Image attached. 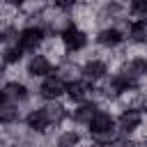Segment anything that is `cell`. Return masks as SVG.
<instances>
[{
    "label": "cell",
    "instance_id": "13",
    "mask_svg": "<svg viewBox=\"0 0 147 147\" xmlns=\"http://www.w3.org/2000/svg\"><path fill=\"white\" fill-rule=\"evenodd\" d=\"M129 18H147V0H124Z\"/></svg>",
    "mask_w": 147,
    "mask_h": 147
},
{
    "label": "cell",
    "instance_id": "2",
    "mask_svg": "<svg viewBox=\"0 0 147 147\" xmlns=\"http://www.w3.org/2000/svg\"><path fill=\"white\" fill-rule=\"evenodd\" d=\"M48 140H51L53 147H85V145L92 142L87 131L83 126L74 124V122H67L64 126H60L55 133L48 136Z\"/></svg>",
    "mask_w": 147,
    "mask_h": 147
},
{
    "label": "cell",
    "instance_id": "3",
    "mask_svg": "<svg viewBox=\"0 0 147 147\" xmlns=\"http://www.w3.org/2000/svg\"><path fill=\"white\" fill-rule=\"evenodd\" d=\"M34 90V99L46 103V101H64L67 96V83L57 76V74H51L46 78H41L39 83L32 85Z\"/></svg>",
    "mask_w": 147,
    "mask_h": 147
},
{
    "label": "cell",
    "instance_id": "6",
    "mask_svg": "<svg viewBox=\"0 0 147 147\" xmlns=\"http://www.w3.org/2000/svg\"><path fill=\"white\" fill-rule=\"evenodd\" d=\"M46 37H48V32L44 28H39V25H23L18 30V41L16 44H18V48L25 55H32V53H39L41 51Z\"/></svg>",
    "mask_w": 147,
    "mask_h": 147
},
{
    "label": "cell",
    "instance_id": "4",
    "mask_svg": "<svg viewBox=\"0 0 147 147\" xmlns=\"http://www.w3.org/2000/svg\"><path fill=\"white\" fill-rule=\"evenodd\" d=\"M51 74H55V64H53L41 51L25 57V62H23V76H25V80H28L30 85L39 83L41 78H46V76H51Z\"/></svg>",
    "mask_w": 147,
    "mask_h": 147
},
{
    "label": "cell",
    "instance_id": "12",
    "mask_svg": "<svg viewBox=\"0 0 147 147\" xmlns=\"http://www.w3.org/2000/svg\"><path fill=\"white\" fill-rule=\"evenodd\" d=\"M25 110H28V108H23V106H11V103H2V101H0V126L23 124Z\"/></svg>",
    "mask_w": 147,
    "mask_h": 147
},
{
    "label": "cell",
    "instance_id": "11",
    "mask_svg": "<svg viewBox=\"0 0 147 147\" xmlns=\"http://www.w3.org/2000/svg\"><path fill=\"white\" fill-rule=\"evenodd\" d=\"M99 110V103L96 101H83V103H76V106H71V117H69V122H74V124H78V126H87V122L94 117V113Z\"/></svg>",
    "mask_w": 147,
    "mask_h": 147
},
{
    "label": "cell",
    "instance_id": "8",
    "mask_svg": "<svg viewBox=\"0 0 147 147\" xmlns=\"http://www.w3.org/2000/svg\"><path fill=\"white\" fill-rule=\"evenodd\" d=\"M145 126V113L136 108H124L117 113V131L122 138H133Z\"/></svg>",
    "mask_w": 147,
    "mask_h": 147
},
{
    "label": "cell",
    "instance_id": "10",
    "mask_svg": "<svg viewBox=\"0 0 147 147\" xmlns=\"http://www.w3.org/2000/svg\"><path fill=\"white\" fill-rule=\"evenodd\" d=\"M124 32H126V44L136 48H147V18H129Z\"/></svg>",
    "mask_w": 147,
    "mask_h": 147
},
{
    "label": "cell",
    "instance_id": "9",
    "mask_svg": "<svg viewBox=\"0 0 147 147\" xmlns=\"http://www.w3.org/2000/svg\"><path fill=\"white\" fill-rule=\"evenodd\" d=\"M64 101L69 106H76V103H83V101H94V85L87 83V80H74V83H67V96Z\"/></svg>",
    "mask_w": 147,
    "mask_h": 147
},
{
    "label": "cell",
    "instance_id": "14",
    "mask_svg": "<svg viewBox=\"0 0 147 147\" xmlns=\"http://www.w3.org/2000/svg\"><path fill=\"white\" fill-rule=\"evenodd\" d=\"M113 147H138V145H136L131 138H119V140H117Z\"/></svg>",
    "mask_w": 147,
    "mask_h": 147
},
{
    "label": "cell",
    "instance_id": "1",
    "mask_svg": "<svg viewBox=\"0 0 147 147\" xmlns=\"http://www.w3.org/2000/svg\"><path fill=\"white\" fill-rule=\"evenodd\" d=\"M0 101L11 103V106L30 108L37 99H34V90H32L30 83L18 80V78H7L5 83H0Z\"/></svg>",
    "mask_w": 147,
    "mask_h": 147
},
{
    "label": "cell",
    "instance_id": "5",
    "mask_svg": "<svg viewBox=\"0 0 147 147\" xmlns=\"http://www.w3.org/2000/svg\"><path fill=\"white\" fill-rule=\"evenodd\" d=\"M92 44L106 53H113L117 48H122L126 44V32L122 25H108V28H99L92 34Z\"/></svg>",
    "mask_w": 147,
    "mask_h": 147
},
{
    "label": "cell",
    "instance_id": "7",
    "mask_svg": "<svg viewBox=\"0 0 147 147\" xmlns=\"http://www.w3.org/2000/svg\"><path fill=\"white\" fill-rule=\"evenodd\" d=\"M60 39H62L64 48L69 51V55H80L83 51H87V48L92 46V34H90L87 30L74 25V23L60 34Z\"/></svg>",
    "mask_w": 147,
    "mask_h": 147
}]
</instances>
